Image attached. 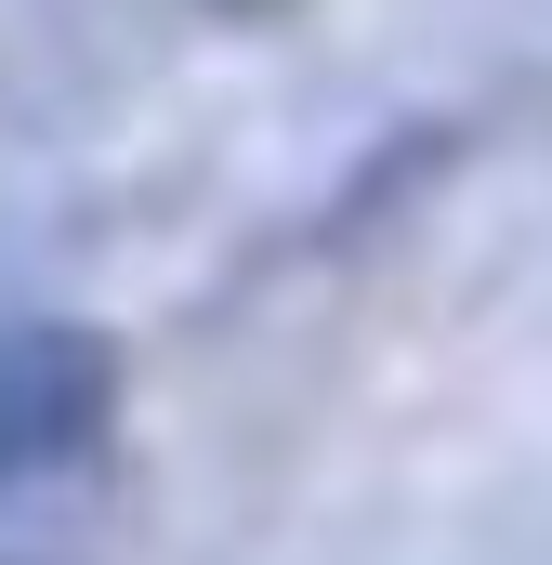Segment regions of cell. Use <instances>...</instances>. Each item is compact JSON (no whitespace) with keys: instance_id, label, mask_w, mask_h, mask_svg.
Returning <instances> with one entry per match:
<instances>
[{"instance_id":"1","label":"cell","mask_w":552,"mask_h":565,"mask_svg":"<svg viewBox=\"0 0 552 565\" xmlns=\"http://www.w3.org/2000/svg\"><path fill=\"white\" fill-rule=\"evenodd\" d=\"M106 342L93 329H13L0 342V487L26 473H106Z\"/></svg>"}]
</instances>
